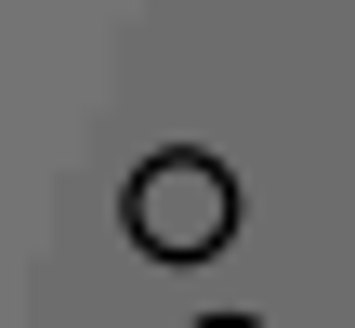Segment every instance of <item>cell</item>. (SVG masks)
Wrapping results in <instances>:
<instances>
[{
	"instance_id": "obj_1",
	"label": "cell",
	"mask_w": 355,
	"mask_h": 328,
	"mask_svg": "<svg viewBox=\"0 0 355 328\" xmlns=\"http://www.w3.org/2000/svg\"><path fill=\"white\" fill-rule=\"evenodd\" d=\"M119 224L145 263H224L237 250V171L211 145H158L132 184H119Z\"/></svg>"
},
{
	"instance_id": "obj_2",
	"label": "cell",
	"mask_w": 355,
	"mask_h": 328,
	"mask_svg": "<svg viewBox=\"0 0 355 328\" xmlns=\"http://www.w3.org/2000/svg\"><path fill=\"white\" fill-rule=\"evenodd\" d=\"M198 328H263V316H198Z\"/></svg>"
}]
</instances>
